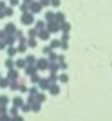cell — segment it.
Here are the masks:
<instances>
[{"label":"cell","mask_w":112,"mask_h":121,"mask_svg":"<svg viewBox=\"0 0 112 121\" xmlns=\"http://www.w3.org/2000/svg\"><path fill=\"white\" fill-rule=\"evenodd\" d=\"M47 79H48L49 83H55V82L57 81V74H56V73H52V72H49V77H48Z\"/></svg>","instance_id":"484cf974"},{"label":"cell","mask_w":112,"mask_h":121,"mask_svg":"<svg viewBox=\"0 0 112 121\" xmlns=\"http://www.w3.org/2000/svg\"><path fill=\"white\" fill-rule=\"evenodd\" d=\"M36 37H39L42 40H47L49 38V33L46 29H40V30H38V35Z\"/></svg>","instance_id":"8fae6325"},{"label":"cell","mask_w":112,"mask_h":121,"mask_svg":"<svg viewBox=\"0 0 112 121\" xmlns=\"http://www.w3.org/2000/svg\"><path fill=\"white\" fill-rule=\"evenodd\" d=\"M35 102H38V103H43L44 100H46V94H44V92H36V95L35 96Z\"/></svg>","instance_id":"9a60e30c"},{"label":"cell","mask_w":112,"mask_h":121,"mask_svg":"<svg viewBox=\"0 0 112 121\" xmlns=\"http://www.w3.org/2000/svg\"><path fill=\"white\" fill-rule=\"evenodd\" d=\"M55 22H57V24H63V22H65L64 13H61V12H56V13H55Z\"/></svg>","instance_id":"4fadbf2b"},{"label":"cell","mask_w":112,"mask_h":121,"mask_svg":"<svg viewBox=\"0 0 112 121\" xmlns=\"http://www.w3.org/2000/svg\"><path fill=\"white\" fill-rule=\"evenodd\" d=\"M18 90H20L21 92H27V86H26V85H23V83H21L20 86H18Z\"/></svg>","instance_id":"ab89813d"},{"label":"cell","mask_w":112,"mask_h":121,"mask_svg":"<svg viewBox=\"0 0 112 121\" xmlns=\"http://www.w3.org/2000/svg\"><path fill=\"white\" fill-rule=\"evenodd\" d=\"M46 30L49 34H51V33H57L60 30V24H57V22H55V21H49L48 24H47Z\"/></svg>","instance_id":"7a4b0ae2"},{"label":"cell","mask_w":112,"mask_h":121,"mask_svg":"<svg viewBox=\"0 0 112 121\" xmlns=\"http://www.w3.org/2000/svg\"><path fill=\"white\" fill-rule=\"evenodd\" d=\"M4 12H3V11H0V20H3V18H4Z\"/></svg>","instance_id":"94428289"},{"label":"cell","mask_w":112,"mask_h":121,"mask_svg":"<svg viewBox=\"0 0 112 121\" xmlns=\"http://www.w3.org/2000/svg\"><path fill=\"white\" fill-rule=\"evenodd\" d=\"M39 4H40L42 7H48L49 5V0H40V3Z\"/></svg>","instance_id":"f907efd6"},{"label":"cell","mask_w":112,"mask_h":121,"mask_svg":"<svg viewBox=\"0 0 112 121\" xmlns=\"http://www.w3.org/2000/svg\"><path fill=\"white\" fill-rule=\"evenodd\" d=\"M30 78H31V82H33V83H38L39 79H40V77L35 73V74H33V76H30Z\"/></svg>","instance_id":"d590c367"},{"label":"cell","mask_w":112,"mask_h":121,"mask_svg":"<svg viewBox=\"0 0 112 121\" xmlns=\"http://www.w3.org/2000/svg\"><path fill=\"white\" fill-rule=\"evenodd\" d=\"M23 3H25V4H27V5H29V4H31V3H33V0H23Z\"/></svg>","instance_id":"91938a15"},{"label":"cell","mask_w":112,"mask_h":121,"mask_svg":"<svg viewBox=\"0 0 112 121\" xmlns=\"http://www.w3.org/2000/svg\"><path fill=\"white\" fill-rule=\"evenodd\" d=\"M7 113H8L7 105H0V115H7Z\"/></svg>","instance_id":"60d3db41"},{"label":"cell","mask_w":112,"mask_h":121,"mask_svg":"<svg viewBox=\"0 0 112 121\" xmlns=\"http://www.w3.org/2000/svg\"><path fill=\"white\" fill-rule=\"evenodd\" d=\"M57 64H59V69H63V70L68 69V64L65 63V61H63V63H57Z\"/></svg>","instance_id":"ee69618b"},{"label":"cell","mask_w":112,"mask_h":121,"mask_svg":"<svg viewBox=\"0 0 112 121\" xmlns=\"http://www.w3.org/2000/svg\"><path fill=\"white\" fill-rule=\"evenodd\" d=\"M0 116H1V115H0Z\"/></svg>","instance_id":"be15d7a7"},{"label":"cell","mask_w":112,"mask_h":121,"mask_svg":"<svg viewBox=\"0 0 112 121\" xmlns=\"http://www.w3.org/2000/svg\"><path fill=\"white\" fill-rule=\"evenodd\" d=\"M44 17H46V20H47V21H55V13H54V12H47V13H46V16H44Z\"/></svg>","instance_id":"f1b7e54d"},{"label":"cell","mask_w":112,"mask_h":121,"mask_svg":"<svg viewBox=\"0 0 112 121\" xmlns=\"http://www.w3.org/2000/svg\"><path fill=\"white\" fill-rule=\"evenodd\" d=\"M7 53H8V56H9V57H12V56H14L16 53H17V50H16L13 46H9V47H8V50H7Z\"/></svg>","instance_id":"d4e9b609"},{"label":"cell","mask_w":112,"mask_h":121,"mask_svg":"<svg viewBox=\"0 0 112 121\" xmlns=\"http://www.w3.org/2000/svg\"><path fill=\"white\" fill-rule=\"evenodd\" d=\"M9 103V98L7 95H0V105H8Z\"/></svg>","instance_id":"cb8c5ba5"},{"label":"cell","mask_w":112,"mask_h":121,"mask_svg":"<svg viewBox=\"0 0 112 121\" xmlns=\"http://www.w3.org/2000/svg\"><path fill=\"white\" fill-rule=\"evenodd\" d=\"M29 11H31V13H39L42 11V5L36 1H33L31 4H29Z\"/></svg>","instance_id":"277c9868"},{"label":"cell","mask_w":112,"mask_h":121,"mask_svg":"<svg viewBox=\"0 0 112 121\" xmlns=\"http://www.w3.org/2000/svg\"><path fill=\"white\" fill-rule=\"evenodd\" d=\"M36 70H38V69L34 65H26L25 66V74L26 76H33V74L36 73Z\"/></svg>","instance_id":"7c38bea8"},{"label":"cell","mask_w":112,"mask_h":121,"mask_svg":"<svg viewBox=\"0 0 112 121\" xmlns=\"http://www.w3.org/2000/svg\"><path fill=\"white\" fill-rule=\"evenodd\" d=\"M0 78H1V74H0Z\"/></svg>","instance_id":"6125c7cd"},{"label":"cell","mask_w":112,"mask_h":121,"mask_svg":"<svg viewBox=\"0 0 112 121\" xmlns=\"http://www.w3.org/2000/svg\"><path fill=\"white\" fill-rule=\"evenodd\" d=\"M10 5H12V7L18 5V0H10Z\"/></svg>","instance_id":"9f6ffc18"},{"label":"cell","mask_w":112,"mask_h":121,"mask_svg":"<svg viewBox=\"0 0 112 121\" xmlns=\"http://www.w3.org/2000/svg\"><path fill=\"white\" fill-rule=\"evenodd\" d=\"M47 65H48V60L44 57H40L39 60H35V68L39 70H46Z\"/></svg>","instance_id":"6da1fadb"},{"label":"cell","mask_w":112,"mask_h":121,"mask_svg":"<svg viewBox=\"0 0 112 121\" xmlns=\"http://www.w3.org/2000/svg\"><path fill=\"white\" fill-rule=\"evenodd\" d=\"M35 60L36 59L34 55H27L25 59V63H26V65H34V64H35Z\"/></svg>","instance_id":"2e32d148"},{"label":"cell","mask_w":112,"mask_h":121,"mask_svg":"<svg viewBox=\"0 0 112 121\" xmlns=\"http://www.w3.org/2000/svg\"><path fill=\"white\" fill-rule=\"evenodd\" d=\"M56 57H57V55L54 52V51H51V52L48 53V59H47V60L48 61H56Z\"/></svg>","instance_id":"e575fe53"},{"label":"cell","mask_w":112,"mask_h":121,"mask_svg":"<svg viewBox=\"0 0 112 121\" xmlns=\"http://www.w3.org/2000/svg\"><path fill=\"white\" fill-rule=\"evenodd\" d=\"M49 4L52 7H55V8H57L60 5V0H49Z\"/></svg>","instance_id":"7bdbcfd3"},{"label":"cell","mask_w":112,"mask_h":121,"mask_svg":"<svg viewBox=\"0 0 112 121\" xmlns=\"http://www.w3.org/2000/svg\"><path fill=\"white\" fill-rule=\"evenodd\" d=\"M4 8H5V3L4 1H0V11H3Z\"/></svg>","instance_id":"680465c9"},{"label":"cell","mask_w":112,"mask_h":121,"mask_svg":"<svg viewBox=\"0 0 112 121\" xmlns=\"http://www.w3.org/2000/svg\"><path fill=\"white\" fill-rule=\"evenodd\" d=\"M9 79L8 78H0V87L1 89H7L8 86H9Z\"/></svg>","instance_id":"603a6c76"},{"label":"cell","mask_w":112,"mask_h":121,"mask_svg":"<svg viewBox=\"0 0 112 121\" xmlns=\"http://www.w3.org/2000/svg\"><path fill=\"white\" fill-rule=\"evenodd\" d=\"M9 113L12 116H17L18 115V108L17 107H12V108H10V111H9Z\"/></svg>","instance_id":"b9f144b4"},{"label":"cell","mask_w":112,"mask_h":121,"mask_svg":"<svg viewBox=\"0 0 112 121\" xmlns=\"http://www.w3.org/2000/svg\"><path fill=\"white\" fill-rule=\"evenodd\" d=\"M18 82H17V79H13V81H10L9 82V89L12 90V91H17L18 90Z\"/></svg>","instance_id":"ffe728a7"},{"label":"cell","mask_w":112,"mask_h":121,"mask_svg":"<svg viewBox=\"0 0 112 121\" xmlns=\"http://www.w3.org/2000/svg\"><path fill=\"white\" fill-rule=\"evenodd\" d=\"M38 85H39V89H42V90H47L49 87V82H48V79L47 78H40L39 79V82H38Z\"/></svg>","instance_id":"30bf717a"},{"label":"cell","mask_w":112,"mask_h":121,"mask_svg":"<svg viewBox=\"0 0 112 121\" xmlns=\"http://www.w3.org/2000/svg\"><path fill=\"white\" fill-rule=\"evenodd\" d=\"M16 50H17V52L23 53V52H26V50H27V46L26 44H18V47L16 48Z\"/></svg>","instance_id":"1f68e13d"},{"label":"cell","mask_w":112,"mask_h":121,"mask_svg":"<svg viewBox=\"0 0 112 121\" xmlns=\"http://www.w3.org/2000/svg\"><path fill=\"white\" fill-rule=\"evenodd\" d=\"M60 30H61L63 33H69L70 31V24H68V22L60 24Z\"/></svg>","instance_id":"d6986e66"},{"label":"cell","mask_w":112,"mask_h":121,"mask_svg":"<svg viewBox=\"0 0 112 121\" xmlns=\"http://www.w3.org/2000/svg\"><path fill=\"white\" fill-rule=\"evenodd\" d=\"M60 43H61V40L59 39H52L51 43H49V47L54 50V48H60Z\"/></svg>","instance_id":"7402d4cb"},{"label":"cell","mask_w":112,"mask_h":121,"mask_svg":"<svg viewBox=\"0 0 112 121\" xmlns=\"http://www.w3.org/2000/svg\"><path fill=\"white\" fill-rule=\"evenodd\" d=\"M20 11L22 12V13H26V12H29V5H27V4H25V3H23L22 5L20 7Z\"/></svg>","instance_id":"74e56055"},{"label":"cell","mask_w":112,"mask_h":121,"mask_svg":"<svg viewBox=\"0 0 112 121\" xmlns=\"http://www.w3.org/2000/svg\"><path fill=\"white\" fill-rule=\"evenodd\" d=\"M10 121H25V120H23L22 116L17 115V116H12V117H10Z\"/></svg>","instance_id":"f35d334b"},{"label":"cell","mask_w":112,"mask_h":121,"mask_svg":"<svg viewBox=\"0 0 112 121\" xmlns=\"http://www.w3.org/2000/svg\"><path fill=\"white\" fill-rule=\"evenodd\" d=\"M34 102H35V98H34L33 95H29L27 96V104H33Z\"/></svg>","instance_id":"c3c4849f"},{"label":"cell","mask_w":112,"mask_h":121,"mask_svg":"<svg viewBox=\"0 0 112 121\" xmlns=\"http://www.w3.org/2000/svg\"><path fill=\"white\" fill-rule=\"evenodd\" d=\"M17 39H18V43H20V44H26V40H27L26 38H23V35L20 38H17Z\"/></svg>","instance_id":"681fc988"},{"label":"cell","mask_w":112,"mask_h":121,"mask_svg":"<svg viewBox=\"0 0 112 121\" xmlns=\"http://www.w3.org/2000/svg\"><path fill=\"white\" fill-rule=\"evenodd\" d=\"M47 69H48L49 72H52V73H56V72L59 70V64H57L56 61H48Z\"/></svg>","instance_id":"9c48e42d"},{"label":"cell","mask_w":112,"mask_h":121,"mask_svg":"<svg viewBox=\"0 0 112 121\" xmlns=\"http://www.w3.org/2000/svg\"><path fill=\"white\" fill-rule=\"evenodd\" d=\"M26 46H27V47H30V48L36 47V40H35V38H29V39L26 40Z\"/></svg>","instance_id":"44dd1931"},{"label":"cell","mask_w":112,"mask_h":121,"mask_svg":"<svg viewBox=\"0 0 112 121\" xmlns=\"http://www.w3.org/2000/svg\"><path fill=\"white\" fill-rule=\"evenodd\" d=\"M30 105H31V111H33V112H39V111H40V103L34 102L33 104H30Z\"/></svg>","instance_id":"4316f807"},{"label":"cell","mask_w":112,"mask_h":121,"mask_svg":"<svg viewBox=\"0 0 112 121\" xmlns=\"http://www.w3.org/2000/svg\"><path fill=\"white\" fill-rule=\"evenodd\" d=\"M5 35H7V34H5V31H4V30H0V40H3V39H4V38H5Z\"/></svg>","instance_id":"11a10c76"},{"label":"cell","mask_w":112,"mask_h":121,"mask_svg":"<svg viewBox=\"0 0 112 121\" xmlns=\"http://www.w3.org/2000/svg\"><path fill=\"white\" fill-rule=\"evenodd\" d=\"M27 34H29V38H35L36 35H38V30L36 29H30Z\"/></svg>","instance_id":"d6a6232c"},{"label":"cell","mask_w":112,"mask_h":121,"mask_svg":"<svg viewBox=\"0 0 112 121\" xmlns=\"http://www.w3.org/2000/svg\"><path fill=\"white\" fill-rule=\"evenodd\" d=\"M57 81H60L61 83H68L69 81V76L67 73H61L60 76H57Z\"/></svg>","instance_id":"e0dca14e"},{"label":"cell","mask_w":112,"mask_h":121,"mask_svg":"<svg viewBox=\"0 0 112 121\" xmlns=\"http://www.w3.org/2000/svg\"><path fill=\"white\" fill-rule=\"evenodd\" d=\"M69 40V34L68 33H64L63 34V38H61V42H68Z\"/></svg>","instance_id":"7dc6e473"},{"label":"cell","mask_w":112,"mask_h":121,"mask_svg":"<svg viewBox=\"0 0 112 121\" xmlns=\"http://www.w3.org/2000/svg\"><path fill=\"white\" fill-rule=\"evenodd\" d=\"M47 90H48L49 94L54 95V96H55V95H59V94H60V86H57L56 83H51Z\"/></svg>","instance_id":"5b68a950"},{"label":"cell","mask_w":112,"mask_h":121,"mask_svg":"<svg viewBox=\"0 0 112 121\" xmlns=\"http://www.w3.org/2000/svg\"><path fill=\"white\" fill-rule=\"evenodd\" d=\"M3 12H4V16H8V17H10L13 14V9H12V7H5L4 9H3Z\"/></svg>","instance_id":"f546056e"},{"label":"cell","mask_w":112,"mask_h":121,"mask_svg":"<svg viewBox=\"0 0 112 121\" xmlns=\"http://www.w3.org/2000/svg\"><path fill=\"white\" fill-rule=\"evenodd\" d=\"M18 72L16 70V69H8V76H7V78L9 79V81H13V79H18Z\"/></svg>","instance_id":"52a82bcc"},{"label":"cell","mask_w":112,"mask_h":121,"mask_svg":"<svg viewBox=\"0 0 112 121\" xmlns=\"http://www.w3.org/2000/svg\"><path fill=\"white\" fill-rule=\"evenodd\" d=\"M4 65H5V68H7V69H12L13 66H14V61H13L12 59H7Z\"/></svg>","instance_id":"83f0119b"},{"label":"cell","mask_w":112,"mask_h":121,"mask_svg":"<svg viewBox=\"0 0 112 121\" xmlns=\"http://www.w3.org/2000/svg\"><path fill=\"white\" fill-rule=\"evenodd\" d=\"M56 60H57V63H63V61L65 60V57H64V55H57V57H56Z\"/></svg>","instance_id":"f5cc1de1"},{"label":"cell","mask_w":112,"mask_h":121,"mask_svg":"<svg viewBox=\"0 0 112 121\" xmlns=\"http://www.w3.org/2000/svg\"><path fill=\"white\" fill-rule=\"evenodd\" d=\"M35 29L36 30H40V29H44V22L43 21H36L35 22Z\"/></svg>","instance_id":"8d00e7d4"},{"label":"cell","mask_w":112,"mask_h":121,"mask_svg":"<svg viewBox=\"0 0 112 121\" xmlns=\"http://www.w3.org/2000/svg\"><path fill=\"white\" fill-rule=\"evenodd\" d=\"M3 42L5 43V46H13L16 43V37H13V35H5V38L3 39Z\"/></svg>","instance_id":"ba28073f"},{"label":"cell","mask_w":112,"mask_h":121,"mask_svg":"<svg viewBox=\"0 0 112 121\" xmlns=\"http://www.w3.org/2000/svg\"><path fill=\"white\" fill-rule=\"evenodd\" d=\"M0 121H10V117H9V115H1L0 116Z\"/></svg>","instance_id":"f6af8a7d"},{"label":"cell","mask_w":112,"mask_h":121,"mask_svg":"<svg viewBox=\"0 0 112 121\" xmlns=\"http://www.w3.org/2000/svg\"><path fill=\"white\" fill-rule=\"evenodd\" d=\"M22 104H23V99H22L21 96H16V98H13V107L20 108Z\"/></svg>","instance_id":"5bb4252c"},{"label":"cell","mask_w":112,"mask_h":121,"mask_svg":"<svg viewBox=\"0 0 112 121\" xmlns=\"http://www.w3.org/2000/svg\"><path fill=\"white\" fill-rule=\"evenodd\" d=\"M21 22H22L23 25H30L34 22V16L33 13H29V12H26V13L22 14V17H21Z\"/></svg>","instance_id":"3957f363"},{"label":"cell","mask_w":112,"mask_h":121,"mask_svg":"<svg viewBox=\"0 0 112 121\" xmlns=\"http://www.w3.org/2000/svg\"><path fill=\"white\" fill-rule=\"evenodd\" d=\"M4 31H5V34H7V35H13V34H14V31H16V25L12 24V22L8 24V25H5Z\"/></svg>","instance_id":"8992f818"},{"label":"cell","mask_w":112,"mask_h":121,"mask_svg":"<svg viewBox=\"0 0 112 121\" xmlns=\"http://www.w3.org/2000/svg\"><path fill=\"white\" fill-rule=\"evenodd\" d=\"M27 92H29V95H33V96H35L36 92H38V87H35V86L30 87V89L27 90Z\"/></svg>","instance_id":"836d02e7"},{"label":"cell","mask_w":112,"mask_h":121,"mask_svg":"<svg viewBox=\"0 0 112 121\" xmlns=\"http://www.w3.org/2000/svg\"><path fill=\"white\" fill-rule=\"evenodd\" d=\"M51 51H52V48L49 47V46H46V47H43V53H44V55H48Z\"/></svg>","instance_id":"bcb514c9"},{"label":"cell","mask_w":112,"mask_h":121,"mask_svg":"<svg viewBox=\"0 0 112 121\" xmlns=\"http://www.w3.org/2000/svg\"><path fill=\"white\" fill-rule=\"evenodd\" d=\"M14 66H17L18 69H22L26 66V63H25V59H18V60L14 61Z\"/></svg>","instance_id":"ac0fdd59"},{"label":"cell","mask_w":112,"mask_h":121,"mask_svg":"<svg viewBox=\"0 0 112 121\" xmlns=\"http://www.w3.org/2000/svg\"><path fill=\"white\" fill-rule=\"evenodd\" d=\"M4 48H5V43L3 40H0V50H4Z\"/></svg>","instance_id":"6f0895ef"},{"label":"cell","mask_w":112,"mask_h":121,"mask_svg":"<svg viewBox=\"0 0 112 121\" xmlns=\"http://www.w3.org/2000/svg\"><path fill=\"white\" fill-rule=\"evenodd\" d=\"M20 108L22 109V112H25V113H27V112H30V111H31V105L27 104V103H26V104H22Z\"/></svg>","instance_id":"4dcf8cb0"},{"label":"cell","mask_w":112,"mask_h":121,"mask_svg":"<svg viewBox=\"0 0 112 121\" xmlns=\"http://www.w3.org/2000/svg\"><path fill=\"white\" fill-rule=\"evenodd\" d=\"M60 48H63V50H68V42H61L60 43Z\"/></svg>","instance_id":"816d5d0a"},{"label":"cell","mask_w":112,"mask_h":121,"mask_svg":"<svg viewBox=\"0 0 112 121\" xmlns=\"http://www.w3.org/2000/svg\"><path fill=\"white\" fill-rule=\"evenodd\" d=\"M14 35H16V38H20V37H22V31H21V30H17V29H16V31H14Z\"/></svg>","instance_id":"db71d44e"}]
</instances>
